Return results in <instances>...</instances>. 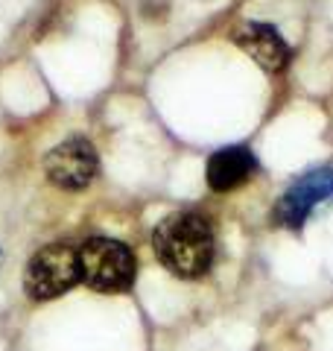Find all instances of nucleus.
<instances>
[{
    "mask_svg": "<svg viewBox=\"0 0 333 351\" xmlns=\"http://www.w3.org/2000/svg\"><path fill=\"white\" fill-rule=\"evenodd\" d=\"M152 249L179 278H199L214 263V232L199 214H173L155 226Z\"/></svg>",
    "mask_w": 333,
    "mask_h": 351,
    "instance_id": "obj_1",
    "label": "nucleus"
},
{
    "mask_svg": "<svg viewBox=\"0 0 333 351\" xmlns=\"http://www.w3.org/2000/svg\"><path fill=\"white\" fill-rule=\"evenodd\" d=\"M135 278V255L120 240L94 237L79 246V281L97 293H120Z\"/></svg>",
    "mask_w": 333,
    "mask_h": 351,
    "instance_id": "obj_2",
    "label": "nucleus"
},
{
    "mask_svg": "<svg viewBox=\"0 0 333 351\" xmlns=\"http://www.w3.org/2000/svg\"><path fill=\"white\" fill-rule=\"evenodd\" d=\"M76 281H79V249L68 243H53L36 252L27 263L24 290L29 299L47 302L68 293Z\"/></svg>",
    "mask_w": 333,
    "mask_h": 351,
    "instance_id": "obj_3",
    "label": "nucleus"
},
{
    "mask_svg": "<svg viewBox=\"0 0 333 351\" xmlns=\"http://www.w3.org/2000/svg\"><path fill=\"white\" fill-rule=\"evenodd\" d=\"M44 173L62 191H82L97 176V152L85 138H68L44 158Z\"/></svg>",
    "mask_w": 333,
    "mask_h": 351,
    "instance_id": "obj_4",
    "label": "nucleus"
},
{
    "mask_svg": "<svg viewBox=\"0 0 333 351\" xmlns=\"http://www.w3.org/2000/svg\"><path fill=\"white\" fill-rule=\"evenodd\" d=\"M328 199H333V170L330 167L310 170L281 196V202L272 211V219L286 228H301L304 219L313 214V208Z\"/></svg>",
    "mask_w": 333,
    "mask_h": 351,
    "instance_id": "obj_5",
    "label": "nucleus"
},
{
    "mask_svg": "<svg viewBox=\"0 0 333 351\" xmlns=\"http://www.w3.org/2000/svg\"><path fill=\"white\" fill-rule=\"evenodd\" d=\"M234 44L240 50H246L249 56L260 64L263 71H284L290 62V44L284 41V36L269 24H258L249 21L234 29Z\"/></svg>",
    "mask_w": 333,
    "mask_h": 351,
    "instance_id": "obj_6",
    "label": "nucleus"
},
{
    "mask_svg": "<svg viewBox=\"0 0 333 351\" xmlns=\"http://www.w3.org/2000/svg\"><path fill=\"white\" fill-rule=\"evenodd\" d=\"M258 170V161H254V152L246 147H225L217 149L214 156L208 158V184L219 193L240 188L249 176Z\"/></svg>",
    "mask_w": 333,
    "mask_h": 351,
    "instance_id": "obj_7",
    "label": "nucleus"
}]
</instances>
